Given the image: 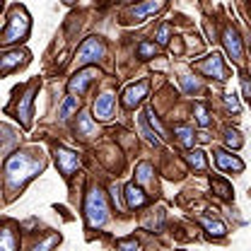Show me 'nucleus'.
<instances>
[{
    "instance_id": "obj_1",
    "label": "nucleus",
    "mask_w": 251,
    "mask_h": 251,
    "mask_svg": "<svg viewBox=\"0 0 251 251\" xmlns=\"http://www.w3.org/2000/svg\"><path fill=\"white\" fill-rule=\"evenodd\" d=\"M44 169V159H36L34 152H17L5 162V179L10 188H20L25 181H29L34 174Z\"/></svg>"
},
{
    "instance_id": "obj_2",
    "label": "nucleus",
    "mask_w": 251,
    "mask_h": 251,
    "mask_svg": "<svg viewBox=\"0 0 251 251\" xmlns=\"http://www.w3.org/2000/svg\"><path fill=\"white\" fill-rule=\"evenodd\" d=\"M85 220H87V227H101L106 220H109V208H106V198L99 188H92L87 193V201H85Z\"/></svg>"
},
{
    "instance_id": "obj_3",
    "label": "nucleus",
    "mask_w": 251,
    "mask_h": 251,
    "mask_svg": "<svg viewBox=\"0 0 251 251\" xmlns=\"http://www.w3.org/2000/svg\"><path fill=\"white\" fill-rule=\"evenodd\" d=\"M29 34V15L22 7H12L10 17H7V27L2 31V44H12L20 41Z\"/></svg>"
},
{
    "instance_id": "obj_4",
    "label": "nucleus",
    "mask_w": 251,
    "mask_h": 251,
    "mask_svg": "<svg viewBox=\"0 0 251 251\" xmlns=\"http://www.w3.org/2000/svg\"><path fill=\"white\" fill-rule=\"evenodd\" d=\"M104 53H106L104 44H101L97 36H90V39H85V41H82V46L77 49L75 65H77V68H82V65H90V63L99 61V58H104Z\"/></svg>"
},
{
    "instance_id": "obj_5",
    "label": "nucleus",
    "mask_w": 251,
    "mask_h": 251,
    "mask_svg": "<svg viewBox=\"0 0 251 251\" xmlns=\"http://www.w3.org/2000/svg\"><path fill=\"white\" fill-rule=\"evenodd\" d=\"M222 44H225V51L229 53V58L234 63H242L244 61V44L239 39V31L234 27H227L222 31Z\"/></svg>"
},
{
    "instance_id": "obj_6",
    "label": "nucleus",
    "mask_w": 251,
    "mask_h": 251,
    "mask_svg": "<svg viewBox=\"0 0 251 251\" xmlns=\"http://www.w3.org/2000/svg\"><path fill=\"white\" fill-rule=\"evenodd\" d=\"M164 2H167V0H143L140 5H135V7L130 10V20H133V22H145L150 15H155V12H159V10L164 7Z\"/></svg>"
},
{
    "instance_id": "obj_7",
    "label": "nucleus",
    "mask_w": 251,
    "mask_h": 251,
    "mask_svg": "<svg viewBox=\"0 0 251 251\" xmlns=\"http://www.w3.org/2000/svg\"><path fill=\"white\" fill-rule=\"evenodd\" d=\"M148 90H150V82H148V80H140L138 85H130L124 92V106L126 109H135V106L148 97Z\"/></svg>"
},
{
    "instance_id": "obj_8",
    "label": "nucleus",
    "mask_w": 251,
    "mask_h": 251,
    "mask_svg": "<svg viewBox=\"0 0 251 251\" xmlns=\"http://www.w3.org/2000/svg\"><path fill=\"white\" fill-rule=\"evenodd\" d=\"M56 162H58V167H61L63 176H70V174L80 167L77 152H73V150H68V148H56Z\"/></svg>"
},
{
    "instance_id": "obj_9",
    "label": "nucleus",
    "mask_w": 251,
    "mask_h": 251,
    "mask_svg": "<svg viewBox=\"0 0 251 251\" xmlns=\"http://www.w3.org/2000/svg\"><path fill=\"white\" fill-rule=\"evenodd\" d=\"M34 94H36V85H31L29 90L22 94V99H20V104H17V109H15L20 124L25 126V128L31 126V104H34Z\"/></svg>"
},
{
    "instance_id": "obj_10",
    "label": "nucleus",
    "mask_w": 251,
    "mask_h": 251,
    "mask_svg": "<svg viewBox=\"0 0 251 251\" xmlns=\"http://www.w3.org/2000/svg\"><path fill=\"white\" fill-rule=\"evenodd\" d=\"M198 68H201L205 75L215 77V80H225V77H227V70H225V65H222V56H220V53H210L203 63H198Z\"/></svg>"
},
{
    "instance_id": "obj_11",
    "label": "nucleus",
    "mask_w": 251,
    "mask_h": 251,
    "mask_svg": "<svg viewBox=\"0 0 251 251\" xmlns=\"http://www.w3.org/2000/svg\"><path fill=\"white\" fill-rule=\"evenodd\" d=\"M114 106H116V97L109 94V92H104L101 97H97V101H94V116L101 119V121H106V119H111Z\"/></svg>"
},
{
    "instance_id": "obj_12",
    "label": "nucleus",
    "mask_w": 251,
    "mask_h": 251,
    "mask_svg": "<svg viewBox=\"0 0 251 251\" xmlns=\"http://www.w3.org/2000/svg\"><path fill=\"white\" fill-rule=\"evenodd\" d=\"M215 164H218L222 172H244V162H242L239 157L225 152V150H218V152H215Z\"/></svg>"
},
{
    "instance_id": "obj_13",
    "label": "nucleus",
    "mask_w": 251,
    "mask_h": 251,
    "mask_svg": "<svg viewBox=\"0 0 251 251\" xmlns=\"http://www.w3.org/2000/svg\"><path fill=\"white\" fill-rule=\"evenodd\" d=\"M94 77H97V70H94V68H85V70H80V73L68 82V90H70V92H77V94L85 92V90H87V85L92 82Z\"/></svg>"
},
{
    "instance_id": "obj_14",
    "label": "nucleus",
    "mask_w": 251,
    "mask_h": 251,
    "mask_svg": "<svg viewBox=\"0 0 251 251\" xmlns=\"http://www.w3.org/2000/svg\"><path fill=\"white\" fill-rule=\"evenodd\" d=\"M27 58H29V53H27V51H20V49H17V51H12V53H5V56H2V63H0L2 75L12 73V70H15L20 63H25Z\"/></svg>"
},
{
    "instance_id": "obj_15",
    "label": "nucleus",
    "mask_w": 251,
    "mask_h": 251,
    "mask_svg": "<svg viewBox=\"0 0 251 251\" xmlns=\"http://www.w3.org/2000/svg\"><path fill=\"white\" fill-rule=\"evenodd\" d=\"M124 196H126V205H128V208H143V205L148 203V196L135 186V184H128Z\"/></svg>"
},
{
    "instance_id": "obj_16",
    "label": "nucleus",
    "mask_w": 251,
    "mask_h": 251,
    "mask_svg": "<svg viewBox=\"0 0 251 251\" xmlns=\"http://www.w3.org/2000/svg\"><path fill=\"white\" fill-rule=\"evenodd\" d=\"M17 249H20L17 234H15L10 227H5V229H2V244H0V251H17Z\"/></svg>"
},
{
    "instance_id": "obj_17",
    "label": "nucleus",
    "mask_w": 251,
    "mask_h": 251,
    "mask_svg": "<svg viewBox=\"0 0 251 251\" xmlns=\"http://www.w3.org/2000/svg\"><path fill=\"white\" fill-rule=\"evenodd\" d=\"M186 162L196 169V172H205V169H208V162H205L203 150H191V152L186 155Z\"/></svg>"
},
{
    "instance_id": "obj_18",
    "label": "nucleus",
    "mask_w": 251,
    "mask_h": 251,
    "mask_svg": "<svg viewBox=\"0 0 251 251\" xmlns=\"http://www.w3.org/2000/svg\"><path fill=\"white\" fill-rule=\"evenodd\" d=\"M135 181L138 184H150L152 181V164L150 162H140L135 167Z\"/></svg>"
},
{
    "instance_id": "obj_19",
    "label": "nucleus",
    "mask_w": 251,
    "mask_h": 251,
    "mask_svg": "<svg viewBox=\"0 0 251 251\" xmlns=\"http://www.w3.org/2000/svg\"><path fill=\"white\" fill-rule=\"evenodd\" d=\"M77 135H85V138H90V135H94V124L92 119L87 116V114H80V119H77Z\"/></svg>"
},
{
    "instance_id": "obj_20",
    "label": "nucleus",
    "mask_w": 251,
    "mask_h": 251,
    "mask_svg": "<svg viewBox=\"0 0 251 251\" xmlns=\"http://www.w3.org/2000/svg\"><path fill=\"white\" fill-rule=\"evenodd\" d=\"M174 135H179V140H181L186 148H191V145H193V130H191V126L176 124V126H174Z\"/></svg>"
},
{
    "instance_id": "obj_21",
    "label": "nucleus",
    "mask_w": 251,
    "mask_h": 251,
    "mask_svg": "<svg viewBox=\"0 0 251 251\" xmlns=\"http://www.w3.org/2000/svg\"><path fill=\"white\" fill-rule=\"evenodd\" d=\"M201 222H203V227L208 229V234H210V237H225V232H227V229H225V225H222V222H218V220L203 218Z\"/></svg>"
},
{
    "instance_id": "obj_22",
    "label": "nucleus",
    "mask_w": 251,
    "mask_h": 251,
    "mask_svg": "<svg viewBox=\"0 0 251 251\" xmlns=\"http://www.w3.org/2000/svg\"><path fill=\"white\" fill-rule=\"evenodd\" d=\"M75 109H77V97H73V94H70V97H65V101L61 104V111H58V116H61L63 121H65V119H68V116H70Z\"/></svg>"
},
{
    "instance_id": "obj_23",
    "label": "nucleus",
    "mask_w": 251,
    "mask_h": 251,
    "mask_svg": "<svg viewBox=\"0 0 251 251\" xmlns=\"http://www.w3.org/2000/svg\"><path fill=\"white\" fill-rule=\"evenodd\" d=\"M140 133H143V135H145V138H148L152 145H159V143H162L155 133L150 130V126H148V116H140Z\"/></svg>"
},
{
    "instance_id": "obj_24",
    "label": "nucleus",
    "mask_w": 251,
    "mask_h": 251,
    "mask_svg": "<svg viewBox=\"0 0 251 251\" xmlns=\"http://www.w3.org/2000/svg\"><path fill=\"white\" fill-rule=\"evenodd\" d=\"M58 242H61V234H51V237H46L41 244H36V247H34V251H51L56 244H58Z\"/></svg>"
},
{
    "instance_id": "obj_25",
    "label": "nucleus",
    "mask_w": 251,
    "mask_h": 251,
    "mask_svg": "<svg viewBox=\"0 0 251 251\" xmlns=\"http://www.w3.org/2000/svg\"><path fill=\"white\" fill-rule=\"evenodd\" d=\"M225 145H227V148H234V150L242 148V138H239V133H237V130H227V133H225Z\"/></svg>"
},
{
    "instance_id": "obj_26",
    "label": "nucleus",
    "mask_w": 251,
    "mask_h": 251,
    "mask_svg": "<svg viewBox=\"0 0 251 251\" xmlns=\"http://www.w3.org/2000/svg\"><path fill=\"white\" fill-rule=\"evenodd\" d=\"M155 53H157V49H155V44H150V41H143L138 46V56L140 58H152Z\"/></svg>"
},
{
    "instance_id": "obj_27",
    "label": "nucleus",
    "mask_w": 251,
    "mask_h": 251,
    "mask_svg": "<svg viewBox=\"0 0 251 251\" xmlns=\"http://www.w3.org/2000/svg\"><path fill=\"white\" fill-rule=\"evenodd\" d=\"M196 121L201 126H208L210 124V116H208V109H205V104H196Z\"/></svg>"
},
{
    "instance_id": "obj_28",
    "label": "nucleus",
    "mask_w": 251,
    "mask_h": 251,
    "mask_svg": "<svg viewBox=\"0 0 251 251\" xmlns=\"http://www.w3.org/2000/svg\"><path fill=\"white\" fill-rule=\"evenodd\" d=\"M213 188L218 191L220 198H229V193H232V188L227 186L225 181H220V179H213Z\"/></svg>"
},
{
    "instance_id": "obj_29",
    "label": "nucleus",
    "mask_w": 251,
    "mask_h": 251,
    "mask_svg": "<svg viewBox=\"0 0 251 251\" xmlns=\"http://www.w3.org/2000/svg\"><path fill=\"white\" fill-rule=\"evenodd\" d=\"M169 34H172V27H169V25H162V27H159V29H157V44H167V41H169Z\"/></svg>"
},
{
    "instance_id": "obj_30",
    "label": "nucleus",
    "mask_w": 251,
    "mask_h": 251,
    "mask_svg": "<svg viewBox=\"0 0 251 251\" xmlns=\"http://www.w3.org/2000/svg\"><path fill=\"white\" fill-rule=\"evenodd\" d=\"M109 193H111V201H114L116 210H124V203H121V193H119V186H116V184H111V186H109Z\"/></svg>"
},
{
    "instance_id": "obj_31",
    "label": "nucleus",
    "mask_w": 251,
    "mask_h": 251,
    "mask_svg": "<svg viewBox=\"0 0 251 251\" xmlns=\"http://www.w3.org/2000/svg\"><path fill=\"white\" fill-rule=\"evenodd\" d=\"M225 104H227V109H229V111H234V114H239V109H242V106H239L237 94H227V97H225Z\"/></svg>"
},
{
    "instance_id": "obj_32",
    "label": "nucleus",
    "mask_w": 251,
    "mask_h": 251,
    "mask_svg": "<svg viewBox=\"0 0 251 251\" xmlns=\"http://www.w3.org/2000/svg\"><path fill=\"white\" fill-rule=\"evenodd\" d=\"M242 94H244L247 101H251V80H249V75H242Z\"/></svg>"
},
{
    "instance_id": "obj_33",
    "label": "nucleus",
    "mask_w": 251,
    "mask_h": 251,
    "mask_svg": "<svg viewBox=\"0 0 251 251\" xmlns=\"http://www.w3.org/2000/svg\"><path fill=\"white\" fill-rule=\"evenodd\" d=\"M119 249L121 251H138V242H135V239H121V242H119Z\"/></svg>"
},
{
    "instance_id": "obj_34",
    "label": "nucleus",
    "mask_w": 251,
    "mask_h": 251,
    "mask_svg": "<svg viewBox=\"0 0 251 251\" xmlns=\"http://www.w3.org/2000/svg\"><path fill=\"white\" fill-rule=\"evenodd\" d=\"M181 85H184V90H186V92H196V90H198V82H196V80H191V77H181Z\"/></svg>"
},
{
    "instance_id": "obj_35",
    "label": "nucleus",
    "mask_w": 251,
    "mask_h": 251,
    "mask_svg": "<svg viewBox=\"0 0 251 251\" xmlns=\"http://www.w3.org/2000/svg\"><path fill=\"white\" fill-rule=\"evenodd\" d=\"M63 2H75V0H63Z\"/></svg>"
}]
</instances>
